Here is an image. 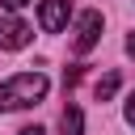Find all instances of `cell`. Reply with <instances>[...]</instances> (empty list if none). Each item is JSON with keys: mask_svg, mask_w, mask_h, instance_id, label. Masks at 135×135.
<instances>
[{"mask_svg": "<svg viewBox=\"0 0 135 135\" xmlns=\"http://www.w3.org/2000/svg\"><path fill=\"white\" fill-rule=\"evenodd\" d=\"M46 89H51V80H46L42 72H17V76H8V80L0 84V114L38 105V101L46 97Z\"/></svg>", "mask_w": 135, "mask_h": 135, "instance_id": "obj_1", "label": "cell"}, {"mask_svg": "<svg viewBox=\"0 0 135 135\" xmlns=\"http://www.w3.org/2000/svg\"><path fill=\"white\" fill-rule=\"evenodd\" d=\"M68 17H72V4L68 0H38V25L46 34H59L68 25Z\"/></svg>", "mask_w": 135, "mask_h": 135, "instance_id": "obj_4", "label": "cell"}, {"mask_svg": "<svg viewBox=\"0 0 135 135\" xmlns=\"http://www.w3.org/2000/svg\"><path fill=\"white\" fill-rule=\"evenodd\" d=\"M30 38H34V30L21 17L0 13V51H21V46H30Z\"/></svg>", "mask_w": 135, "mask_h": 135, "instance_id": "obj_3", "label": "cell"}, {"mask_svg": "<svg viewBox=\"0 0 135 135\" xmlns=\"http://www.w3.org/2000/svg\"><path fill=\"white\" fill-rule=\"evenodd\" d=\"M114 93H118V72H105V76L93 84V97H97V101H110Z\"/></svg>", "mask_w": 135, "mask_h": 135, "instance_id": "obj_6", "label": "cell"}, {"mask_svg": "<svg viewBox=\"0 0 135 135\" xmlns=\"http://www.w3.org/2000/svg\"><path fill=\"white\" fill-rule=\"evenodd\" d=\"M127 55H131V59H135V30H131V34H127Z\"/></svg>", "mask_w": 135, "mask_h": 135, "instance_id": "obj_9", "label": "cell"}, {"mask_svg": "<svg viewBox=\"0 0 135 135\" xmlns=\"http://www.w3.org/2000/svg\"><path fill=\"white\" fill-rule=\"evenodd\" d=\"M59 135H84V114H80V105H68V110L59 114Z\"/></svg>", "mask_w": 135, "mask_h": 135, "instance_id": "obj_5", "label": "cell"}, {"mask_svg": "<svg viewBox=\"0 0 135 135\" xmlns=\"http://www.w3.org/2000/svg\"><path fill=\"white\" fill-rule=\"evenodd\" d=\"M97 42H101V13H97V8H89V13H80V17H76L72 51H76V55H89Z\"/></svg>", "mask_w": 135, "mask_h": 135, "instance_id": "obj_2", "label": "cell"}, {"mask_svg": "<svg viewBox=\"0 0 135 135\" xmlns=\"http://www.w3.org/2000/svg\"><path fill=\"white\" fill-rule=\"evenodd\" d=\"M122 114H127V127H135V93L127 97V110H122Z\"/></svg>", "mask_w": 135, "mask_h": 135, "instance_id": "obj_7", "label": "cell"}, {"mask_svg": "<svg viewBox=\"0 0 135 135\" xmlns=\"http://www.w3.org/2000/svg\"><path fill=\"white\" fill-rule=\"evenodd\" d=\"M25 4H30V0H0V8H8V13H13V8H25Z\"/></svg>", "mask_w": 135, "mask_h": 135, "instance_id": "obj_8", "label": "cell"}, {"mask_svg": "<svg viewBox=\"0 0 135 135\" xmlns=\"http://www.w3.org/2000/svg\"><path fill=\"white\" fill-rule=\"evenodd\" d=\"M17 135H46L42 127H25V131H17Z\"/></svg>", "mask_w": 135, "mask_h": 135, "instance_id": "obj_10", "label": "cell"}]
</instances>
